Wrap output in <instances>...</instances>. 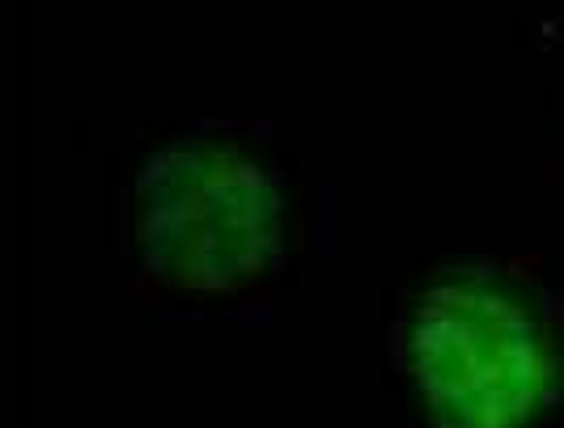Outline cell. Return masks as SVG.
Returning <instances> with one entry per match:
<instances>
[{"label": "cell", "instance_id": "1", "mask_svg": "<svg viewBox=\"0 0 564 428\" xmlns=\"http://www.w3.org/2000/svg\"><path fill=\"white\" fill-rule=\"evenodd\" d=\"M132 229L141 267L158 285L234 293L281 259L284 196L238 144L178 141L137 174Z\"/></svg>", "mask_w": 564, "mask_h": 428}, {"label": "cell", "instance_id": "2", "mask_svg": "<svg viewBox=\"0 0 564 428\" xmlns=\"http://www.w3.org/2000/svg\"><path fill=\"white\" fill-rule=\"evenodd\" d=\"M408 373L433 428H527L556 382V348L506 285L454 276L424 293Z\"/></svg>", "mask_w": 564, "mask_h": 428}]
</instances>
